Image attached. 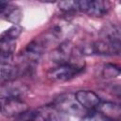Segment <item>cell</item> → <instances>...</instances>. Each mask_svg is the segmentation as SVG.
Here are the masks:
<instances>
[{"label": "cell", "instance_id": "30bf717a", "mask_svg": "<svg viewBox=\"0 0 121 121\" xmlns=\"http://www.w3.org/2000/svg\"><path fill=\"white\" fill-rule=\"evenodd\" d=\"M101 40L110 43L120 44V28L114 24H107L100 31Z\"/></svg>", "mask_w": 121, "mask_h": 121}, {"label": "cell", "instance_id": "8992f818", "mask_svg": "<svg viewBox=\"0 0 121 121\" xmlns=\"http://www.w3.org/2000/svg\"><path fill=\"white\" fill-rule=\"evenodd\" d=\"M76 100L87 112L94 111L101 102L97 94L91 90H78L74 94Z\"/></svg>", "mask_w": 121, "mask_h": 121}, {"label": "cell", "instance_id": "9c48e42d", "mask_svg": "<svg viewBox=\"0 0 121 121\" xmlns=\"http://www.w3.org/2000/svg\"><path fill=\"white\" fill-rule=\"evenodd\" d=\"M23 16L22 10L20 9L19 7L9 3V2H6L5 6L3 7L2 10L0 11V17L10 22L13 23L14 25H18V23L21 21Z\"/></svg>", "mask_w": 121, "mask_h": 121}, {"label": "cell", "instance_id": "5b68a950", "mask_svg": "<svg viewBox=\"0 0 121 121\" xmlns=\"http://www.w3.org/2000/svg\"><path fill=\"white\" fill-rule=\"evenodd\" d=\"M28 92V87L17 79L7 81L0 86V98H23Z\"/></svg>", "mask_w": 121, "mask_h": 121}, {"label": "cell", "instance_id": "5bb4252c", "mask_svg": "<svg viewBox=\"0 0 121 121\" xmlns=\"http://www.w3.org/2000/svg\"><path fill=\"white\" fill-rule=\"evenodd\" d=\"M80 121H112V120L103 115L97 110H94L87 112V113L81 117Z\"/></svg>", "mask_w": 121, "mask_h": 121}, {"label": "cell", "instance_id": "3957f363", "mask_svg": "<svg viewBox=\"0 0 121 121\" xmlns=\"http://www.w3.org/2000/svg\"><path fill=\"white\" fill-rule=\"evenodd\" d=\"M28 110L27 104L21 98H0V112L6 117H17Z\"/></svg>", "mask_w": 121, "mask_h": 121}, {"label": "cell", "instance_id": "8fae6325", "mask_svg": "<svg viewBox=\"0 0 121 121\" xmlns=\"http://www.w3.org/2000/svg\"><path fill=\"white\" fill-rule=\"evenodd\" d=\"M20 73V68L17 66H13L12 64L0 63V84H3L9 80L16 79Z\"/></svg>", "mask_w": 121, "mask_h": 121}, {"label": "cell", "instance_id": "7c38bea8", "mask_svg": "<svg viewBox=\"0 0 121 121\" xmlns=\"http://www.w3.org/2000/svg\"><path fill=\"white\" fill-rule=\"evenodd\" d=\"M120 75V69L113 63H106L101 69V77L105 79H112Z\"/></svg>", "mask_w": 121, "mask_h": 121}, {"label": "cell", "instance_id": "6da1fadb", "mask_svg": "<svg viewBox=\"0 0 121 121\" xmlns=\"http://www.w3.org/2000/svg\"><path fill=\"white\" fill-rule=\"evenodd\" d=\"M83 69H84V65L81 64H76V63L59 64L48 71L47 77L50 80L55 82H65L76 78L83 71Z\"/></svg>", "mask_w": 121, "mask_h": 121}, {"label": "cell", "instance_id": "52a82bcc", "mask_svg": "<svg viewBox=\"0 0 121 121\" xmlns=\"http://www.w3.org/2000/svg\"><path fill=\"white\" fill-rule=\"evenodd\" d=\"M36 121H68V116L53 105L45 106L36 111Z\"/></svg>", "mask_w": 121, "mask_h": 121}, {"label": "cell", "instance_id": "4fadbf2b", "mask_svg": "<svg viewBox=\"0 0 121 121\" xmlns=\"http://www.w3.org/2000/svg\"><path fill=\"white\" fill-rule=\"evenodd\" d=\"M58 8L64 13H75L79 12V1H60L58 2Z\"/></svg>", "mask_w": 121, "mask_h": 121}, {"label": "cell", "instance_id": "ba28073f", "mask_svg": "<svg viewBox=\"0 0 121 121\" xmlns=\"http://www.w3.org/2000/svg\"><path fill=\"white\" fill-rule=\"evenodd\" d=\"M97 111L101 112L106 117L110 118L112 121H119L121 115V109L119 104L111 102V101H104L100 102L97 106Z\"/></svg>", "mask_w": 121, "mask_h": 121}, {"label": "cell", "instance_id": "277c9868", "mask_svg": "<svg viewBox=\"0 0 121 121\" xmlns=\"http://www.w3.org/2000/svg\"><path fill=\"white\" fill-rule=\"evenodd\" d=\"M111 9V4L108 1L95 0L79 1V12L87 13L92 17H103L106 15Z\"/></svg>", "mask_w": 121, "mask_h": 121}, {"label": "cell", "instance_id": "7a4b0ae2", "mask_svg": "<svg viewBox=\"0 0 121 121\" xmlns=\"http://www.w3.org/2000/svg\"><path fill=\"white\" fill-rule=\"evenodd\" d=\"M53 106L60 111L61 112L69 115L74 116H79L82 117L87 113V111L84 110L78 102L76 100L74 95L72 94H64L56 98V100L53 102Z\"/></svg>", "mask_w": 121, "mask_h": 121}]
</instances>
